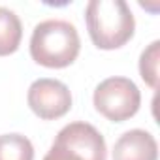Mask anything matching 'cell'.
I'll return each mask as SVG.
<instances>
[{
	"instance_id": "6da1fadb",
	"label": "cell",
	"mask_w": 160,
	"mask_h": 160,
	"mask_svg": "<svg viewBox=\"0 0 160 160\" xmlns=\"http://www.w3.org/2000/svg\"><path fill=\"white\" fill-rule=\"evenodd\" d=\"M85 21L92 43L104 51L122 47L136 30L134 15L124 0H91L85 8Z\"/></svg>"
},
{
	"instance_id": "7a4b0ae2",
	"label": "cell",
	"mask_w": 160,
	"mask_h": 160,
	"mask_svg": "<svg viewBox=\"0 0 160 160\" xmlns=\"http://www.w3.org/2000/svg\"><path fill=\"white\" fill-rule=\"evenodd\" d=\"M81 49L77 28L60 19H47L34 27L30 38V57L45 68L70 66Z\"/></svg>"
},
{
	"instance_id": "3957f363",
	"label": "cell",
	"mask_w": 160,
	"mask_h": 160,
	"mask_svg": "<svg viewBox=\"0 0 160 160\" xmlns=\"http://www.w3.org/2000/svg\"><path fill=\"white\" fill-rule=\"evenodd\" d=\"M108 149L104 136L89 122L66 124L55 138L43 160H106Z\"/></svg>"
},
{
	"instance_id": "277c9868",
	"label": "cell",
	"mask_w": 160,
	"mask_h": 160,
	"mask_svg": "<svg viewBox=\"0 0 160 160\" xmlns=\"http://www.w3.org/2000/svg\"><path fill=\"white\" fill-rule=\"evenodd\" d=\"M94 108L100 115L113 122H124L134 117L141 104L138 85L128 77H108L94 89Z\"/></svg>"
},
{
	"instance_id": "5b68a950",
	"label": "cell",
	"mask_w": 160,
	"mask_h": 160,
	"mask_svg": "<svg viewBox=\"0 0 160 160\" xmlns=\"http://www.w3.org/2000/svg\"><path fill=\"white\" fill-rule=\"evenodd\" d=\"M27 102L34 115L43 121H55L72 109V92L58 79L42 77L28 87Z\"/></svg>"
},
{
	"instance_id": "8992f818",
	"label": "cell",
	"mask_w": 160,
	"mask_h": 160,
	"mask_svg": "<svg viewBox=\"0 0 160 160\" xmlns=\"http://www.w3.org/2000/svg\"><path fill=\"white\" fill-rule=\"evenodd\" d=\"M113 160H158V145L147 130H128L113 145Z\"/></svg>"
},
{
	"instance_id": "52a82bcc",
	"label": "cell",
	"mask_w": 160,
	"mask_h": 160,
	"mask_svg": "<svg viewBox=\"0 0 160 160\" xmlns=\"http://www.w3.org/2000/svg\"><path fill=\"white\" fill-rule=\"evenodd\" d=\"M23 27L15 12L0 6V57L15 53L21 45Z\"/></svg>"
},
{
	"instance_id": "ba28073f",
	"label": "cell",
	"mask_w": 160,
	"mask_h": 160,
	"mask_svg": "<svg viewBox=\"0 0 160 160\" xmlns=\"http://www.w3.org/2000/svg\"><path fill=\"white\" fill-rule=\"evenodd\" d=\"M0 160H34V147L23 134L0 136Z\"/></svg>"
},
{
	"instance_id": "9c48e42d",
	"label": "cell",
	"mask_w": 160,
	"mask_h": 160,
	"mask_svg": "<svg viewBox=\"0 0 160 160\" xmlns=\"http://www.w3.org/2000/svg\"><path fill=\"white\" fill-rule=\"evenodd\" d=\"M158 60H160V42L154 40L147 49H143L139 57V73L141 79L151 87H158Z\"/></svg>"
}]
</instances>
